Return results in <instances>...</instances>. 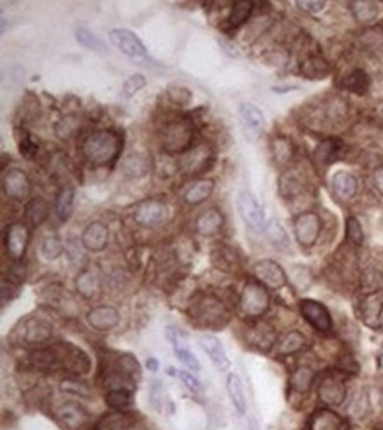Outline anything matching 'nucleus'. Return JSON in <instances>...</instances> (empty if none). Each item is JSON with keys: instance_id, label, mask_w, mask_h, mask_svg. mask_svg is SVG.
<instances>
[{"instance_id": "obj_1", "label": "nucleus", "mask_w": 383, "mask_h": 430, "mask_svg": "<svg viewBox=\"0 0 383 430\" xmlns=\"http://www.w3.org/2000/svg\"><path fill=\"white\" fill-rule=\"evenodd\" d=\"M119 150L120 138L113 131H97V133L87 136L82 143V152L85 159L96 166H104V164L115 161Z\"/></svg>"}, {"instance_id": "obj_2", "label": "nucleus", "mask_w": 383, "mask_h": 430, "mask_svg": "<svg viewBox=\"0 0 383 430\" xmlns=\"http://www.w3.org/2000/svg\"><path fill=\"white\" fill-rule=\"evenodd\" d=\"M271 307V297L264 284L247 282L240 293V309L247 318H261Z\"/></svg>"}, {"instance_id": "obj_3", "label": "nucleus", "mask_w": 383, "mask_h": 430, "mask_svg": "<svg viewBox=\"0 0 383 430\" xmlns=\"http://www.w3.org/2000/svg\"><path fill=\"white\" fill-rule=\"evenodd\" d=\"M108 38L117 50H120V52L127 55L129 58H133V60L152 62V57L149 55L147 48H145V45L134 32L127 31V28H112Z\"/></svg>"}, {"instance_id": "obj_4", "label": "nucleus", "mask_w": 383, "mask_h": 430, "mask_svg": "<svg viewBox=\"0 0 383 430\" xmlns=\"http://www.w3.org/2000/svg\"><path fill=\"white\" fill-rule=\"evenodd\" d=\"M237 209L247 229L258 233L265 228V212L257 198L249 191H240L237 196Z\"/></svg>"}, {"instance_id": "obj_5", "label": "nucleus", "mask_w": 383, "mask_h": 430, "mask_svg": "<svg viewBox=\"0 0 383 430\" xmlns=\"http://www.w3.org/2000/svg\"><path fill=\"white\" fill-rule=\"evenodd\" d=\"M295 238L302 247H313L322 233V221L315 212H304L298 215L293 222Z\"/></svg>"}, {"instance_id": "obj_6", "label": "nucleus", "mask_w": 383, "mask_h": 430, "mask_svg": "<svg viewBox=\"0 0 383 430\" xmlns=\"http://www.w3.org/2000/svg\"><path fill=\"white\" fill-rule=\"evenodd\" d=\"M346 393H348V390H346L345 381L335 374L323 376L318 385V399L328 409L342 406V402L346 400Z\"/></svg>"}, {"instance_id": "obj_7", "label": "nucleus", "mask_w": 383, "mask_h": 430, "mask_svg": "<svg viewBox=\"0 0 383 430\" xmlns=\"http://www.w3.org/2000/svg\"><path fill=\"white\" fill-rule=\"evenodd\" d=\"M191 316L205 326H216L226 319V311L222 302H219L216 297H203L202 300L196 302Z\"/></svg>"}, {"instance_id": "obj_8", "label": "nucleus", "mask_w": 383, "mask_h": 430, "mask_svg": "<svg viewBox=\"0 0 383 430\" xmlns=\"http://www.w3.org/2000/svg\"><path fill=\"white\" fill-rule=\"evenodd\" d=\"M193 131L185 122L168 123L163 134V145L168 152H184L191 148Z\"/></svg>"}, {"instance_id": "obj_9", "label": "nucleus", "mask_w": 383, "mask_h": 430, "mask_svg": "<svg viewBox=\"0 0 383 430\" xmlns=\"http://www.w3.org/2000/svg\"><path fill=\"white\" fill-rule=\"evenodd\" d=\"M298 307H301V312L306 318V321L311 324L315 330L322 331V333H328L332 330L330 312L327 311L325 305L316 300H308L306 298V300H301Z\"/></svg>"}, {"instance_id": "obj_10", "label": "nucleus", "mask_w": 383, "mask_h": 430, "mask_svg": "<svg viewBox=\"0 0 383 430\" xmlns=\"http://www.w3.org/2000/svg\"><path fill=\"white\" fill-rule=\"evenodd\" d=\"M60 367L65 370H71L75 374H85L90 369V360L82 349L75 348L72 344H58L57 348Z\"/></svg>"}, {"instance_id": "obj_11", "label": "nucleus", "mask_w": 383, "mask_h": 430, "mask_svg": "<svg viewBox=\"0 0 383 430\" xmlns=\"http://www.w3.org/2000/svg\"><path fill=\"white\" fill-rule=\"evenodd\" d=\"M253 273L264 286L271 290H281L286 284V273L274 260H261L253 265Z\"/></svg>"}, {"instance_id": "obj_12", "label": "nucleus", "mask_w": 383, "mask_h": 430, "mask_svg": "<svg viewBox=\"0 0 383 430\" xmlns=\"http://www.w3.org/2000/svg\"><path fill=\"white\" fill-rule=\"evenodd\" d=\"M2 187L7 198L14 199V202H23L31 192V180H28L27 173L21 170H9L2 178Z\"/></svg>"}, {"instance_id": "obj_13", "label": "nucleus", "mask_w": 383, "mask_h": 430, "mask_svg": "<svg viewBox=\"0 0 383 430\" xmlns=\"http://www.w3.org/2000/svg\"><path fill=\"white\" fill-rule=\"evenodd\" d=\"M239 118L247 140H254L265 127V115L260 108L251 103H242L239 106Z\"/></svg>"}, {"instance_id": "obj_14", "label": "nucleus", "mask_w": 383, "mask_h": 430, "mask_svg": "<svg viewBox=\"0 0 383 430\" xmlns=\"http://www.w3.org/2000/svg\"><path fill=\"white\" fill-rule=\"evenodd\" d=\"M28 246V229L20 222H14L6 231V250L11 260L20 261Z\"/></svg>"}, {"instance_id": "obj_15", "label": "nucleus", "mask_w": 383, "mask_h": 430, "mask_svg": "<svg viewBox=\"0 0 383 430\" xmlns=\"http://www.w3.org/2000/svg\"><path fill=\"white\" fill-rule=\"evenodd\" d=\"M166 205L161 202H156V199H149L138 205V209L134 210V221L140 226L145 228H152V226H158L166 219Z\"/></svg>"}, {"instance_id": "obj_16", "label": "nucleus", "mask_w": 383, "mask_h": 430, "mask_svg": "<svg viewBox=\"0 0 383 430\" xmlns=\"http://www.w3.org/2000/svg\"><path fill=\"white\" fill-rule=\"evenodd\" d=\"M109 240V231L108 226L103 222L96 221L92 224H89L85 228L82 235V246L85 247L90 253H101V250L107 249Z\"/></svg>"}, {"instance_id": "obj_17", "label": "nucleus", "mask_w": 383, "mask_h": 430, "mask_svg": "<svg viewBox=\"0 0 383 430\" xmlns=\"http://www.w3.org/2000/svg\"><path fill=\"white\" fill-rule=\"evenodd\" d=\"M119 311H117L115 307H112V305H99V307H94L92 311L87 314V321L97 331L112 330L113 326L119 324Z\"/></svg>"}, {"instance_id": "obj_18", "label": "nucleus", "mask_w": 383, "mask_h": 430, "mask_svg": "<svg viewBox=\"0 0 383 430\" xmlns=\"http://www.w3.org/2000/svg\"><path fill=\"white\" fill-rule=\"evenodd\" d=\"M360 312H362V319L367 326L377 328L382 323V312H383V293L382 291H373L367 294L360 305Z\"/></svg>"}, {"instance_id": "obj_19", "label": "nucleus", "mask_w": 383, "mask_h": 430, "mask_svg": "<svg viewBox=\"0 0 383 430\" xmlns=\"http://www.w3.org/2000/svg\"><path fill=\"white\" fill-rule=\"evenodd\" d=\"M200 346H202L203 351L207 353V356L210 358V362L214 363L217 370H226L230 367V360L228 355H226L225 348H222L221 341L214 335H202L200 337Z\"/></svg>"}, {"instance_id": "obj_20", "label": "nucleus", "mask_w": 383, "mask_h": 430, "mask_svg": "<svg viewBox=\"0 0 383 430\" xmlns=\"http://www.w3.org/2000/svg\"><path fill=\"white\" fill-rule=\"evenodd\" d=\"M308 430H345V420L332 409L323 407L311 414Z\"/></svg>"}, {"instance_id": "obj_21", "label": "nucleus", "mask_w": 383, "mask_h": 430, "mask_svg": "<svg viewBox=\"0 0 383 430\" xmlns=\"http://www.w3.org/2000/svg\"><path fill=\"white\" fill-rule=\"evenodd\" d=\"M53 333V326L50 323L43 321V319H28L23 324V341L27 344H45L46 341H50Z\"/></svg>"}, {"instance_id": "obj_22", "label": "nucleus", "mask_w": 383, "mask_h": 430, "mask_svg": "<svg viewBox=\"0 0 383 430\" xmlns=\"http://www.w3.org/2000/svg\"><path fill=\"white\" fill-rule=\"evenodd\" d=\"M57 417L68 429L78 430L80 427H83V424L87 421L89 414H87V411L83 409L82 406L69 402V404H62V406L57 407Z\"/></svg>"}, {"instance_id": "obj_23", "label": "nucleus", "mask_w": 383, "mask_h": 430, "mask_svg": "<svg viewBox=\"0 0 383 430\" xmlns=\"http://www.w3.org/2000/svg\"><path fill=\"white\" fill-rule=\"evenodd\" d=\"M332 189H334L335 196L341 199H352L355 198L357 191H359V182H357L355 175L350 171H338L332 177Z\"/></svg>"}, {"instance_id": "obj_24", "label": "nucleus", "mask_w": 383, "mask_h": 430, "mask_svg": "<svg viewBox=\"0 0 383 430\" xmlns=\"http://www.w3.org/2000/svg\"><path fill=\"white\" fill-rule=\"evenodd\" d=\"M212 192H214L212 178H202V180L193 182V184L185 189L184 202L188 203V205H200V203L207 202Z\"/></svg>"}, {"instance_id": "obj_25", "label": "nucleus", "mask_w": 383, "mask_h": 430, "mask_svg": "<svg viewBox=\"0 0 383 430\" xmlns=\"http://www.w3.org/2000/svg\"><path fill=\"white\" fill-rule=\"evenodd\" d=\"M222 224H225V217L217 209H209L203 212L196 221V231L203 236H212L221 231Z\"/></svg>"}, {"instance_id": "obj_26", "label": "nucleus", "mask_w": 383, "mask_h": 430, "mask_svg": "<svg viewBox=\"0 0 383 430\" xmlns=\"http://www.w3.org/2000/svg\"><path fill=\"white\" fill-rule=\"evenodd\" d=\"M151 159L145 154H129L124 158L122 171L127 178H141L151 171Z\"/></svg>"}, {"instance_id": "obj_27", "label": "nucleus", "mask_w": 383, "mask_h": 430, "mask_svg": "<svg viewBox=\"0 0 383 430\" xmlns=\"http://www.w3.org/2000/svg\"><path fill=\"white\" fill-rule=\"evenodd\" d=\"M101 277L94 268H85L76 277V290L85 298H92L99 291Z\"/></svg>"}, {"instance_id": "obj_28", "label": "nucleus", "mask_w": 383, "mask_h": 430, "mask_svg": "<svg viewBox=\"0 0 383 430\" xmlns=\"http://www.w3.org/2000/svg\"><path fill=\"white\" fill-rule=\"evenodd\" d=\"M226 390H228V397L232 400L233 407L237 409L239 414H246L247 402H246V393H244V386L240 377L237 374H228L226 379Z\"/></svg>"}, {"instance_id": "obj_29", "label": "nucleus", "mask_w": 383, "mask_h": 430, "mask_svg": "<svg viewBox=\"0 0 383 430\" xmlns=\"http://www.w3.org/2000/svg\"><path fill=\"white\" fill-rule=\"evenodd\" d=\"M306 344H308V341H306V337L301 333V331L297 330L286 331V333L277 341V353L283 356L295 355V353L302 351V349L306 348Z\"/></svg>"}, {"instance_id": "obj_30", "label": "nucleus", "mask_w": 383, "mask_h": 430, "mask_svg": "<svg viewBox=\"0 0 383 430\" xmlns=\"http://www.w3.org/2000/svg\"><path fill=\"white\" fill-rule=\"evenodd\" d=\"M170 338H171V344H173L175 356H177V358L180 360V362L184 363V365L188 367L189 370H193V373H198V370H200L198 360H196V356L193 355L191 351H189L188 344L182 341V335L178 333V331L173 335V333H171V330H170Z\"/></svg>"}, {"instance_id": "obj_31", "label": "nucleus", "mask_w": 383, "mask_h": 430, "mask_svg": "<svg viewBox=\"0 0 383 430\" xmlns=\"http://www.w3.org/2000/svg\"><path fill=\"white\" fill-rule=\"evenodd\" d=\"M302 175L297 170H288L279 178V192L283 198H293L298 192H302Z\"/></svg>"}, {"instance_id": "obj_32", "label": "nucleus", "mask_w": 383, "mask_h": 430, "mask_svg": "<svg viewBox=\"0 0 383 430\" xmlns=\"http://www.w3.org/2000/svg\"><path fill=\"white\" fill-rule=\"evenodd\" d=\"M207 161H209V147H196L184 155L182 164L189 173H200L207 167Z\"/></svg>"}, {"instance_id": "obj_33", "label": "nucleus", "mask_w": 383, "mask_h": 430, "mask_svg": "<svg viewBox=\"0 0 383 430\" xmlns=\"http://www.w3.org/2000/svg\"><path fill=\"white\" fill-rule=\"evenodd\" d=\"M72 205H75V189L71 185H65L55 199V214H57L58 221H68L69 215L72 214Z\"/></svg>"}, {"instance_id": "obj_34", "label": "nucleus", "mask_w": 383, "mask_h": 430, "mask_svg": "<svg viewBox=\"0 0 383 430\" xmlns=\"http://www.w3.org/2000/svg\"><path fill=\"white\" fill-rule=\"evenodd\" d=\"M369 76L362 69H355V71L350 72L345 79H342V89L348 90V92L357 94V96H362L369 90Z\"/></svg>"}, {"instance_id": "obj_35", "label": "nucleus", "mask_w": 383, "mask_h": 430, "mask_svg": "<svg viewBox=\"0 0 383 430\" xmlns=\"http://www.w3.org/2000/svg\"><path fill=\"white\" fill-rule=\"evenodd\" d=\"M315 370L308 365H301L291 373L290 377V385L295 392L298 393H308L311 390L313 381H315Z\"/></svg>"}, {"instance_id": "obj_36", "label": "nucleus", "mask_w": 383, "mask_h": 430, "mask_svg": "<svg viewBox=\"0 0 383 430\" xmlns=\"http://www.w3.org/2000/svg\"><path fill=\"white\" fill-rule=\"evenodd\" d=\"M25 214H27L28 224H31L32 228H38V226H41L43 222L46 221V217H48V214H50L48 202L43 198L31 199L27 205V212Z\"/></svg>"}, {"instance_id": "obj_37", "label": "nucleus", "mask_w": 383, "mask_h": 430, "mask_svg": "<svg viewBox=\"0 0 383 430\" xmlns=\"http://www.w3.org/2000/svg\"><path fill=\"white\" fill-rule=\"evenodd\" d=\"M301 72L309 79H323L330 72V65L322 57H311L301 65Z\"/></svg>"}, {"instance_id": "obj_38", "label": "nucleus", "mask_w": 383, "mask_h": 430, "mask_svg": "<svg viewBox=\"0 0 383 430\" xmlns=\"http://www.w3.org/2000/svg\"><path fill=\"white\" fill-rule=\"evenodd\" d=\"M265 235H267V238L271 240L272 246H276L277 249H286V247L290 246L288 233L284 231L281 222H277L276 219H271V221L265 224Z\"/></svg>"}, {"instance_id": "obj_39", "label": "nucleus", "mask_w": 383, "mask_h": 430, "mask_svg": "<svg viewBox=\"0 0 383 430\" xmlns=\"http://www.w3.org/2000/svg\"><path fill=\"white\" fill-rule=\"evenodd\" d=\"M96 430H131V420L124 413H108L97 421Z\"/></svg>"}, {"instance_id": "obj_40", "label": "nucleus", "mask_w": 383, "mask_h": 430, "mask_svg": "<svg viewBox=\"0 0 383 430\" xmlns=\"http://www.w3.org/2000/svg\"><path fill=\"white\" fill-rule=\"evenodd\" d=\"M339 150H341V143L338 140H325L318 145L315 152V161L323 166H328L335 158H338Z\"/></svg>"}, {"instance_id": "obj_41", "label": "nucleus", "mask_w": 383, "mask_h": 430, "mask_svg": "<svg viewBox=\"0 0 383 430\" xmlns=\"http://www.w3.org/2000/svg\"><path fill=\"white\" fill-rule=\"evenodd\" d=\"M293 143H291L288 138L284 136H277L274 138L272 141V155L274 161L279 164H286L290 162V159L293 158Z\"/></svg>"}, {"instance_id": "obj_42", "label": "nucleus", "mask_w": 383, "mask_h": 430, "mask_svg": "<svg viewBox=\"0 0 383 430\" xmlns=\"http://www.w3.org/2000/svg\"><path fill=\"white\" fill-rule=\"evenodd\" d=\"M378 13V4L374 2H353L352 4V14L357 21L360 23H369V21L377 20Z\"/></svg>"}, {"instance_id": "obj_43", "label": "nucleus", "mask_w": 383, "mask_h": 430, "mask_svg": "<svg viewBox=\"0 0 383 430\" xmlns=\"http://www.w3.org/2000/svg\"><path fill=\"white\" fill-rule=\"evenodd\" d=\"M76 41L82 46H85V48L94 50V52L107 53V45H104L96 34H92L89 28H78V31H76Z\"/></svg>"}, {"instance_id": "obj_44", "label": "nucleus", "mask_w": 383, "mask_h": 430, "mask_svg": "<svg viewBox=\"0 0 383 430\" xmlns=\"http://www.w3.org/2000/svg\"><path fill=\"white\" fill-rule=\"evenodd\" d=\"M253 2H249V0H239V2L233 4L232 7V14H230V23H232V27H239V25H242L244 21H247V18H249L251 11H253Z\"/></svg>"}, {"instance_id": "obj_45", "label": "nucleus", "mask_w": 383, "mask_h": 430, "mask_svg": "<svg viewBox=\"0 0 383 430\" xmlns=\"http://www.w3.org/2000/svg\"><path fill=\"white\" fill-rule=\"evenodd\" d=\"M62 253H64V246H62V242L57 236H46V238L43 240L41 256L45 258L46 261L57 260Z\"/></svg>"}, {"instance_id": "obj_46", "label": "nucleus", "mask_w": 383, "mask_h": 430, "mask_svg": "<svg viewBox=\"0 0 383 430\" xmlns=\"http://www.w3.org/2000/svg\"><path fill=\"white\" fill-rule=\"evenodd\" d=\"M107 404L113 409H124L131 404V393L126 388L109 390L107 393Z\"/></svg>"}, {"instance_id": "obj_47", "label": "nucleus", "mask_w": 383, "mask_h": 430, "mask_svg": "<svg viewBox=\"0 0 383 430\" xmlns=\"http://www.w3.org/2000/svg\"><path fill=\"white\" fill-rule=\"evenodd\" d=\"M212 261L217 268L221 270H233L235 265V256H233L232 250L226 246H217L212 253Z\"/></svg>"}, {"instance_id": "obj_48", "label": "nucleus", "mask_w": 383, "mask_h": 430, "mask_svg": "<svg viewBox=\"0 0 383 430\" xmlns=\"http://www.w3.org/2000/svg\"><path fill=\"white\" fill-rule=\"evenodd\" d=\"M60 388L62 392L71 393V395L80 397V399H89V397H92V392L89 390V386L82 385V382L75 381V379H65V381H62Z\"/></svg>"}, {"instance_id": "obj_49", "label": "nucleus", "mask_w": 383, "mask_h": 430, "mask_svg": "<svg viewBox=\"0 0 383 430\" xmlns=\"http://www.w3.org/2000/svg\"><path fill=\"white\" fill-rule=\"evenodd\" d=\"M346 235H348V240L355 246H362L364 242V231L360 222L357 221V217H348L346 221Z\"/></svg>"}, {"instance_id": "obj_50", "label": "nucleus", "mask_w": 383, "mask_h": 430, "mask_svg": "<svg viewBox=\"0 0 383 430\" xmlns=\"http://www.w3.org/2000/svg\"><path fill=\"white\" fill-rule=\"evenodd\" d=\"M145 87V76L144 75H133L129 76V78L126 79V83H124V96L131 97L134 96V94L138 92V90H141Z\"/></svg>"}, {"instance_id": "obj_51", "label": "nucleus", "mask_w": 383, "mask_h": 430, "mask_svg": "<svg viewBox=\"0 0 383 430\" xmlns=\"http://www.w3.org/2000/svg\"><path fill=\"white\" fill-rule=\"evenodd\" d=\"M177 376L182 379V382H184L185 386H188L191 392H202V382H200V379L196 376H193L191 373H188V370H178Z\"/></svg>"}, {"instance_id": "obj_52", "label": "nucleus", "mask_w": 383, "mask_h": 430, "mask_svg": "<svg viewBox=\"0 0 383 430\" xmlns=\"http://www.w3.org/2000/svg\"><path fill=\"white\" fill-rule=\"evenodd\" d=\"M20 152H21V155H23V158L31 159L32 155L38 152V143H36V141L32 140L31 136H25L23 140L20 141Z\"/></svg>"}, {"instance_id": "obj_53", "label": "nucleus", "mask_w": 383, "mask_h": 430, "mask_svg": "<svg viewBox=\"0 0 383 430\" xmlns=\"http://www.w3.org/2000/svg\"><path fill=\"white\" fill-rule=\"evenodd\" d=\"M7 275H9L11 282L20 284L21 280L25 279V267L20 263V261H14V265L9 268V273H7Z\"/></svg>"}, {"instance_id": "obj_54", "label": "nucleus", "mask_w": 383, "mask_h": 430, "mask_svg": "<svg viewBox=\"0 0 383 430\" xmlns=\"http://www.w3.org/2000/svg\"><path fill=\"white\" fill-rule=\"evenodd\" d=\"M297 6L301 7V9L308 11V13H320V11L327 6V2H309V0L304 2V0H298Z\"/></svg>"}, {"instance_id": "obj_55", "label": "nucleus", "mask_w": 383, "mask_h": 430, "mask_svg": "<svg viewBox=\"0 0 383 430\" xmlns=\"http://www.w3.org/2000/svg\"><path fill=\"white\" fill-rule=\"evenodd\" d=\"M373 185L380 194H383V166L378 167L373 173Z\"/></svg>"}, {"instance_id": "obj_56", "label": "nucleus", "mask_w": 383, "mask_h": 430, "mask_svg": "<svg viewBox=\"0 0 383 430\" xmlns=\"http://www.w3.org/2000/svg\"><path fill=\"white\" fill-rule=\"evenodd\" d=\"M158 360L156 358H149L147 360V369L149 370H152V373H156V370H158Z\"/></svg>"}]
</instances>
